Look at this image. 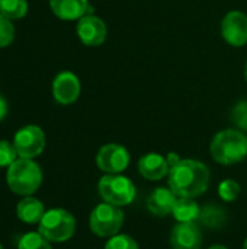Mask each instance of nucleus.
I'll list each match as a JSON object with an SVG mask.
<instances>
[{"label": "nucleus", "instance_id": "obj_1", "mask_svg": "<svg viewBox=\"0 0 247 249\" xmlns=\"http://www.w3.org/2000/svg\"><path fill=\"white\" fill-rule=\"evenodd\" d=\"M211 174L205 163L195 159H181L169 171V188L178 197L195 198L210 187Z\"/></svg>", "mask_w": 247, "mask_h": 249}, {"label": "nucleus", "instance_id": "obj_2", "mask_svg": "<svg viewBox=\"0 0 247 249\" xmlns=\"http://www.w3.org/2000/svg\"><path fill=\"white\" fill-rule=\"evenodd\" d=\"M210 152L220 165H236L247 156V137L234 128L218 131L211 140Z\"/></svg>", "mask_w": 247, "mask_h": 249}, {"label": "nucleus", "instance_id": "obj_3", "mask_svg": "<svg viewBox=\"0 0 247 249\" xmlns=\"http://www.w3.org/2000/svg\"><path fill=\"white\" fill-rule=\"evenodd\" d=\"M6 182L12 193L22 197L32 196L42 184L41 166L32 159L19 158L7 168Z\"/></svg>", "mask_w": 247, "mask_h": 249}, {"label": "nucleus", "instance_id": "obj_4", "mask_svg": "<svg viewBox=\"0 0 247 249\" xmlns=\"http://www.w3.org/2000/svg\"><path fill=\"white\" fill-rule=\"evenodd\" d=\"M38 232L49 242H66L76 232V220L64 209H51L44 213Z\"/></svg>", "mask_w": 247, "mask_h": 249}, {"label": "nucleus", "instance_id": "obj_5", "mask_svg": "<svg viewBox=\"0 0 247 249\" xmlns=\"http://www.w3.org/2000/svg\"><path fill=\"white\" fill-rule=\"evenodd\" d=\"M99 194L105 203L124 207L134 201L137 190L132 181L121 174H106L98 185Z\"/></svg>", "mask_w": 247, "mask_h": 249}, {"label": "nucleus", "instance_id": "obj_6", "mask_svg": "<svg viewBox=\"0 0 247 249\" xmlns=\"http://www.w3.org/2000/svg\"><path fill=\"white\" fill-rule=\"evenodd\" d=\"M122 225H124V212L118 206L102 203L96 206L90 213V219H89L90 231L99 238H112L118 235Z\"/></svg>", "mask_w": 247, "mask_h": 249}, {"label": "nucleus", "instance_id": "obj_7", "mask_svg": "<svg viewBox=\"0 0 247 249\" xmlns=\"http://www.w3.org/2000/svg\"><path fill=\"white\" fill-rule=\"evenodd\" d=\"M13 146L19 158L33 159L45 149V133L38 125H25L16 131L13 137Z\"/></svg>", "mask_w": 247, "mask_h": 249}, {"label": "nucleus", "instance_id": "obj_8", "mask_svg": "<svg viewBox=\"0 0 247 249\" xmlns=\"http://www.w3.org/2000/svg\"><path fill=\"white\" fill-rule=\"evenodd\" d=\"M130 152L116 143L105 144L96 155V165L105 174H122L130 165Z\"/></svg>", "mask_w": 247, "mask_h": 249}, {"label": "nucleus", "instance_id": "obj_9", "mask_svg": "<svg viewBox=\"0 0 247 249\" xmlns=\"http://www.w3.org/2000/svg\"><path fill=\"white\" fill-rule=\"evenodd\" d=\"M221 35L227 44L243 47L247 44V15L240 10L229 12L221 20Z\"/></svg>", "mask_w": 247, "mask_h": 249}, {"label": "nucleus", "instance_id": "obj_10", "mask_svg": "<svg viewBox=\"0 0 247 249\" xmlns=\"http://www.w3.org/2000/svg\"><path fill=\"white\" fill-rule=\"evenodd\" d=\"M82 92L79 77L71 71H61L52 80V96L60 105L74 104Z\"/></svg>", "mask_w": 247, "mask_h": 249}, {"label": "nucleus", "instance_id": "obj_11", "mask_svg": "<svg viewBox=\"0 0 247 249\" xmlns=\"http://www.w3.org/2000/svg\"><path fill=\"white\" fill-rule=\"evenodd\" d=\"M76 31L79 39L87 47L102 45L108 35L106 23L95 15H84L80 18Z\"/></svg>", "mask_w": 247, "mask_h": 249}, {"label": "nucleus", "instance_id": "obj_12", "mask_svg": "<svg viewBox=\"0 0 247 249\" xmlns=\"http://www.w3.org/2000/svg\"><path fill=\"white\" fill-rule=\"evenodd\" d=\"M172 249H201L202 248V232L195 222L179 223L172 229L170 233Z\"/></svg>", "mask_w": 247, "mask_h": 249}, {"label": "nucleus", "instance_id": "obj_13", "mask_svg": "<svg viewBox=\"0 0 247 249\" xmlns=\"http://www.w3.org/2000/svg\"><path fill=\"white\" fill-rule=\"evenodd\" d=\"M170 166L167 159L159 153H147L138 160V172L148 181H160L169 175Z\"/></svg>", "mask_w": 247, "mask_h": 249}, {"label": "nucleus", "instance_id": "obj_14", "mask_svg": "<svg viewBox=\"0 0 247 249\" xmlns=\"http://www.w3.org/2000/svg\"><path fill=\"white\" fill-rule=\"evenodd\" d=\"M178 196L166 187H159L151 191L147 198V209L151 214L157 217H166L172 214Z\"/></svg>", "mask_w": 247, "mask_h": 249}, {"label": "nucleus", "instance_id": "obj_15", "mask_svg": "<svg viewBox=\"0 0 247 249\" xmlns=\"http://www.w3.org/2000/svg\"><path fill=\"white\" fill-rule=\"evenodd\" d=\"M52 13L63 20H76L87 15L89 0H49Z\"/></svg>", "mask_w": 247, "mask_h": 249}, {"label": "nucleus", "instance_id": "obj_16", "mask_svg": "<svg viewBox=\"0 0 247 249\" xmlns=\"http://www.w3.org/2000/svg\"><path fill=\"white\" fill-rule=\"evenodd\" d=\"M44 213H45L44 204L39 200L33 198L32 196L22 198L16 206V216L23 223H29V225L39 223Z\"/></svg>", "mask_w": 247, "mask_h": 249}, {"label": "nucleus", "instance_id": "obj_17", "mask_svg": "<svg viewBox=\"0 0 247 249\" xmlns=\"http://www.w3.org/2000/svg\"><path fill=\"white\" fill-rule=\"evenodd\" d=\"M198 222L208 229H214V231L221 229L227 222V212L226 209H223L221 206L215 203L207 204L201 209Z\"/></svg>", "mask_w": 247, "mask_h": 249}, {"label": "nucleus", "instance_id": "obj_18", "mask_svg": "<svg viewBox=\"0 0 247 249\" xmlns=\"http://www.w3.org/2000/svg\"><path fill=\"white\" fill-rule=\"evenodd\" d=\"M199 212H201V207L194 198L179 197L175 203L172 214L179 223H188V222L198 220Z\"/></svg>", "mask_w": 247, "mask_h": 249}, {"label": "nucleus", "instance_id": "obj_19", "mask_svg": "<svg viewBox=\"0 0 247 249\" xmlns=\"http://www.w3.org/2000/svg\"><path fill=\"white\" fill-rule=\"evenodd\" d=\"M0 13L10 20L22 19L28 13L26 0H0Z\"/></svg>", "mask_w": 247, "mask_h": 249}, {"label": "nucleus", "instance_id": "obj_20", "mask_svg": "<svg viewBox=\"0 0 247 249\" xmlns=\"http://www.w3.org/2000/svg\"><path fill=\"white\" fill-rule=\"evenodd\" d=\"M17 249H52L49 241L45 239L39 232L25 233L17 244Z\"/></svg>", "mask_w": 247, "mask_h": 249}, {"label": "nucleus", "instance_id": "obj_21", "mask_svg": "<svg viewBox=\"0 0 247 249\" xmlns=\"http://www.w3.org/2000/svg\"><path fill=\"white\" fill-rule=\"evenodd\" d=\"M218 196L221 200L230 203L240 196V185L234 179H226L218 185Z\"/></svg>", "mask_w": 247, "mask_h": 249}, {"label": "nucleus", "instance_id": "obj_22", "mask_svg": "<svg viewBox=\"0 0 247 249\" xmlns=\"http://www.w3.org/2000/svg\"><path fill=\"white\" fill-rule=\"evenodd\" d=\"M15 39V26L10 19L0 13V48L9 47Z\"/></svg>", "mask_w": 247, "mask_h": 249}, {"label": "nucleus", "instance_id": "obj_23", "mask_svg": "<svg viewBox=\"0 0 247 249\" xmlns=\"http://www.w3.org/2000/svg\"><path fill=\"white\" fill-rule=\"evenodd\" d=\"M231 121L240 131H247V101L236 104L231 111Z\"/></svg>", "mask_w": 247, "mask_h": 249}, {"label": "nucleus", "instance_id": "obj_24", "mask_svg": "<svg viewBox=\"0 0 247 249\" xmlns=\"http://www.w3.org/2000/svg\"><path fill=\"white\" fill-rule=\"evenodd\" d=\"M105 249H138V244L131 236L118 233L106 242Z\"/></svg>", "mask_w": 247, "mask_h": 249}, {"label": "nucleus", "instance_id": "obj_25", "mask_svg": "<svg viewBox=\"0 0 247 249\" xmlns=\"http://www.w3.org/2000/svg\"><path fill=\"white\" fill-rule=\"evenodd\" d=\"M17 159V152L13 143L7 140H0V166H10Z\"/></svg>", "mask_w": 247, "mask_h": 249}, {"label": "nucleus", "instance_id": "obj_26", "mask_svg": "<svg viewBox=\"0 0 247 249\" xmlns=\"http://www.w3.org/2000/svg\"><path fill=\"white\" fill-rule=\"evenodd\" d=\"M7 111H9V107H7V101L4 99V96L0 93V123L6 118L7 115Z\"/></svg>", "mask_w": 247, "mask_h": 249}, {"label": "nucleus", "instance_id": "obj_27", "mask_svg": "<svg viewBox=\"0 0 247 249\" xmlns=\"http://www.w3.org/2000/svg\"><path fill=\"white\" fill-rule=\"evenodd\" d=\"M166 159H167V163H169V166H170V168H172V166H175V165L181 160V159H179V156H178L176 153H169Z\"/></svg>", "mask_w": 247, "mask_h": 249}, {"label": "nucleus", "instance_id": "obj_28", "mask_svg": "<svg viewBox=\"0 0 247 249\" xmlns=\"http://www.w3.org/2000/svg\"><path fill=\"white\" fill-rule=\"evenodd\" d=\"M208 249H227V247H224V245H213L211 248Z\"/></svg>", "mask_w": 247, "mask_h": 249}, {"label": "nucleus", "instance_id": "obj_29", "mask_svg": "<svg viewBox=\"0 0 247 249\" xmlns=\"http://www.w3.org/2000/svg\"><path fill=\"white\" fill-rule=\"evenodd\" d=\"M245 76H246V80H247V61H246V66H245Z\"/></svg>", "mask_w": 247, "mask_h": 249}, {"label": "nucleus", "instance_id": "obj_30", "mask_svg": "<svg viewBox=\"0 0 247 249\" xmlns=\"http://www.w3.org/2000/svg\"><path fill=\"white\" fill-rule=\"evenodd\" d=\"M243 249H247V239L245 241V245H243Z\"/></svg>", "mask_w": 247, "mask_h": 249}, {"label": "nucleus", "instance_id": "obj_31", "mask_svg": "<svg viewBox=\"0 0 247 249\" xmlns=\"http://www.w3.org/2000/svg\"><path fill=\"white\" fill-rule=\"evenodd\" d=\"M0 249H3V247H1V244H0Z\"/></svg>", "mask_w": 247, "mask_h": 249}]
</instances>
